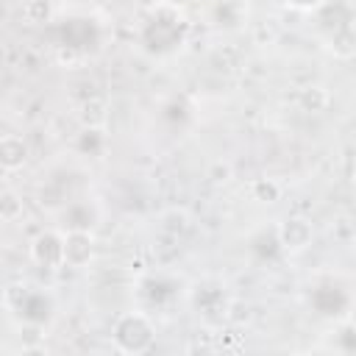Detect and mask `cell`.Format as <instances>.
<instances>
[{
	"mask_svg": "<svg viewBox=\"0 0 356 356\" xmlns=\"http://www.w3.org/2000/svg\"><path fill=\"white\" fill-rule=\"evenodd\" d=\"M189 39V17L175 3H156L136 28V44L150 58H170L184 50Z\"/></svg>",
	"mask_w": 356,
	"mask_h": 356,
	"instance_id": "6da1fadb",
	"label": "cell"
},
{
	"mask_svg": "<svg viewBox=\"0 0 356 356\" xmlns=\"http://www.w3.org/2000/svg\"><path fill=\"white\" fill-rule=\"evenodd\" d=\"M47 33H50V44L56 56L67 64L95 56L106 39L103 22L89 14H70L64 19H53L47 25Z\"/></svg>",
	"mask_w": 356,
	"mask_h": 356,
	"instance_id": "7a4b0ae2",
	"label": "cell"
},
{
	"mask_svg": "<svg viewBox=\"0 0 356 356\" xmlns=\"http://www.w3.org/2000/svg\"><path fill=\"white\" fill-rule=\"evenodd\" d=\"M3 306L22 328H31V331L50 328L58 314V303L53 292L31 284H8L3 289Z\"/></svg>",
	"mask_w": 356,
	"mask_h": 356,
	"instance_id": "3957f363",
	"label": "cell"
},
{
	"mask_svg": "<svg viewBox=\"0 0 356 356\" xmlns=\"http://www.w3.org/2000/svg\"><path fill=\"white\" fill-rule=\"evenodd\" d=\"M317 33L337 58L353 56V8L348 0H325L317 11Z\"/></svg>",
	"mask_w": 356,
	"mask_h": 356,
	"instance_id": "277c9868",
	"label": "cell"
},
{
	"mask_svg": "<svg viewBox=\"0 0 356 356\" xmlns=\"http://www.w3.org/2000/svg\"><path fill=\"white\" fill-rule=\"evenodd\" d=\"M186 298H189V306L197 314V320L203 325H209V328H220L228 320L231 306H234L228 284L222 278H217V275H206V278L195 281L186 289Z\"/></svg>",
	"mask_w": 356,
	"mask_h": 356,
	"instance_id": "5b68a950",
	"label": "cell"
},
{
	"mask_svg": "<svg viewBox=\"0 0 356 356\" xmlns=\"http://www.w3.org/2000/svg\"><path fill=\"white\" fill-rule=\"evenodd\" d=\"M111 342L120 353L139 356L156 345V323L145 309L122 312L111 325Z\"/></svg>",
	"mask_w": 356,
	"mask_h": 356,
	"instance_id": "8992f818",
	"label": "cell"
},
{
	"mask_svg": "<svg viewBox=\"0 0 356 356\" xmlns=\"http://www.w3.org/2000/svg\"><path fill=\"white\" fill-rule=\"evenodd\" d=\"M306 303L309 309L323 317V320H345L350 317V309H353V292L345 281L334 278V275H325V278H317L314 284H309L306 289Z\"/></svg>",
	"mask_w": 356,
	"mask_h": 356,
	"instance_id": "52a82bcc",
	"label": "cell"
},
{
	"mask_svg": "<svg viewBox=\"0 0 356 356\" xmlns=\"http://www.w3.org/2000/svg\"><path fill=\"white\" fill-rule=\"evenodd\" d=\"M181 278L167 273V270H156V273H145L136 284V298L142 303V309L147 314L153 312H167L172 309V303L181 298Z\"/></svg>",
	"mask_w": 356,
	"mask_h": 356,
	"instance_id": "ba28073f",
	"label": "cell"
},
{
	"mask_svg": "<svg viewBox=\"0 0 356 356\" xmlns=\"http://www.w3.org/2000/svg\"><path fill=\"white\" fill-rule=\"evenodd\" d=\"M56 222L58 231H92L100 222V206L86 195L70 197L56 209Z\"/></svg>",
	"mask_w": 356,
	"mask_h": 356,
	"instance_id": "9c48e42d",
	"label": "cell"
},
{
	"mask_svg": "<svg viewBox=\"0 0 356 356\" xmlns=\"http://www.w3.org/2000/svg\"><path fill=\"white\" fill-rule=\"evenodd\" d=\"M28 256L42 270H61L64 267V234L58 228L39 231L28 245Z\"/></svg>",
	"mask_w": 356,
	"mask_h": 356,
	"instance_id": "30bf717a",
	"label": "cell"
},
{
	"mask_svg": "<svg viewBox=\"0 0 356 356\" xmlns=\"http://www.w3.org/2000/svg\"><path fill=\"white\" fill-rule=\"evenodd\" d=\"M278 228V242H281V250L284 253H303L309 245H312V239H314V228H312V222L306 220V217H286L284 222H278L275 225Z\"/></svg>",
	"mask_w": 356,
	"mask_h": 356,
	"instance_id": "8fae6325",
	"label": "cell"
},
{
	"mask_svg": "<svg viewBox=\"0 0 356 356\" xmlns=\"http://www.w3.org/2000/svg\"><path fill=\"white\" fill-rule=\"evenodd\" d=\"M64 234V267L83 270L95 259L92 231H61Z\"/></svg>",
	"mask_w": 356,
	"mask_h": 356,
	"instance_id": "7c38bea8",
	"label": "cell"
},
{
	"mask_svg": "<svg viewBox=\"0 0 356 356\" xmlns=\"http://www.w3.org/2000/svg\"><path fill=\"white\" fill-rule=\"evenodd\" d=\"M248 253L259 264H270V261L281 259L284 250H281V242H278V228L275 225H261L259 231H253L250 239H248Z\"/></svg>",
	"mask_w": 356,
	"mask_h": 356,
	"instance_id": "4fadbf2b",
	"label": "cell"
},
{
	"mask_svg": "<svg viewBox=\"0 0 356 356\" xmlns=\"http://www.w3.org/2000/svg\"><path fill=\"white\" fill-rule=\"evenodd\" d=\"M25 161H28V142L19 134L0 136V170L14 172V170H22Z\"/></svg>",
	"mask_w": 356,
	"mask_h": 356,
	"instance_id": "5bb4252c",
	"label": "cell"
},
{
	"mask_svg": "<svg viewBox=\"0 0 356 356\" xmlns=\"http://www.w3.org/2000/svg\"><path fill=\"white\" fill-rule=\"evenodd\" d=\"M108 147V134L100 125H83L75 134V153L89 156V159H100Z\"/></svg>",
	"mask_w": 356,
	"mask_h": 356,
	"instance_id": "9a60e30c",
	"label": "cell"
},
{
	"mask_svg": "<svg viewBox=\"0 0 356 356\" xmlns=\"http://www.w3.org/2000/svg\"><path fill=\"white\" fill-rule=\"evenodd\" d=\"M245 3L242 0H217L214 3V22L220 28H239L245 22Z\"/></svg>",
	"mask_w": 356,
	"mask_h": 356,
	"instance_id": "2e32d148",
	"label": "cell"
},
{
	"mask_svg": "<svg viewBox=\"0 0 356 356\" xmlns=\"http://www.w3.org/2000/svg\"><path fill=\"white\" fill-rule=\"evenodd\" d=\"M334 350L337 353H342V356H350V353H356V331H353V323H350V317H345V320H337L334 323Z\"/></svg>",
	"mask_w": 356,
	"mask_h": 356,
	"instance_id": "e0dca14e",
	"label": "cell"
},
{
	"mask_svg": "<svg viewBox=\"0 0 356 356\" xmlns=\"http://www.w3.org/2000/svg\"><path fill=\"white\" fill-rule=\"evenodd\" d=\"M22 14H25V19H28L31 25H50V22L56 19L50 0H28V3L22 6Z\"/></svg>",
	"mask_w": 356,
	"mask_h": 356,
	"instance_id": "ac0fdd59",
	"label": "cell"
},
{
	"mask_svg": "<svg viewBox=\"0 0 356 356\" xmlns=\"http://www.w3.org/2000/svg\"><path fill=\"white\" fill-rule=\"evenodd\" d=\"M250 195L256 203H275L281 197V186L273 178H256L250 184Z\"/></svg>",
	"mask_w": 356,
	"mask_h": 356,
	"instance_id": "d6986e66",
	"label": "cell"
},
{
	"mask_svg": "<svg viewBox=\"0 0 356 356\" xmlns=\"http://www.w3.org/2000/svg\"><path fill=\"white\" fill-rule=\"evenodd\" d=\"M19 214H22V206H19L17 195H14V192H3V195H0V220H3V222H11V220H17Z\"/></svg>",
	"mask_w": 356,
	"mask_h": 356,
	"instance_id": "ffe728a7",
	"label": "cell"
},
{
	"mask_svg": "<svg viewBox=\"0 0 356 356\" xmlns=\"http://www.w3.org/2000/svg\"><path fill=\"white\" fill-rule=\"evenodd\" d=\"M323 3H325V0H284V6H286V8H292V11H303V14L317 11Z\"/></svg>",
	"mask_w": 356,
	"mask_h": 356,
	"instance_id": "44dd1931",
	"label": "cell"
},
{
	"mask_svg": "<svg viewBox=\"0 0 356 356\" xmlns=\"http://www.w3.org/2000/svg\"><path fill=\"white\" fill-rule=\"evenodd\" d=\"M0 64H3V50H0Z\"/></svg>",
	"mask_w": 356,
	"mask_h": 356,
	"instance_id": "7402d4cb",
	"label": "cell"
}]
</instances>
